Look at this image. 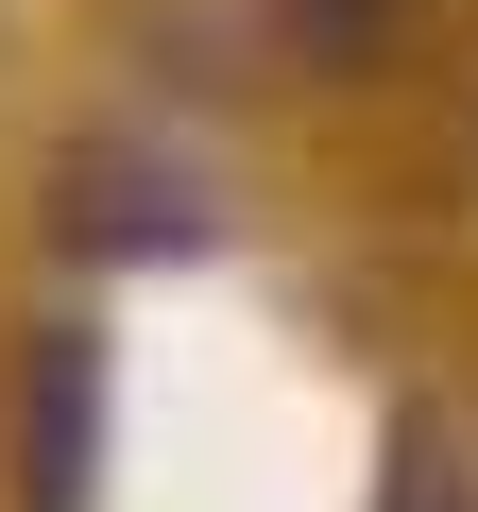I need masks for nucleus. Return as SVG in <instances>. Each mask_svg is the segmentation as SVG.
I'll list each match as a JSON object with an SVG mask.
<instances>
[{
  "label": "nucleus",
  "mask_w": 478,
  "mask_h": 512,
  "mask_svg": "<svg viewBox=\"0 0 478 512\" xmlns=\"http://www.w3.org/2000/svg\"><path fill=\"white\" fill-rule=\"evenodd\" d=\"M86 478H103V342L86 325H35V359H18V495L35 512H86Z\"/></svg>",
  "instance_id": "f257e3e1"
},
{
  "label": "nucleus",
  "mask_w": 478,
  "mask_h": 512,
  "mask_svg": "<svg viewBox=\"0 0 478 512\" xmlns=\"http://www.w3.org/2000/svg\"><path fill=\"white\" fill-rule=\"evenodd\" d=\"M86 239L103 256H154V239H188V188L137 171V154H86Z\"/></svg>",
  "instance_id": "f03ea898"
},
{
  "label": "nucleus",
  "mask_w": 478,
  "mask_h": 512,
  "mask_svg": "<svg viewBox=\"0 0 478 512\" xmlns=\"http://www.w3.org/2000/svg\"><path fill=\"white\" fill-rule=\"evenodd\" d=\"M410 35V0H274V52L291 69H376Z\"/></svg>",
  "instance_id": "7ed1b4c3"
},
{
  "label": "nucleus",
  "mask_w": 478,
  "mask_h": 512,
  "mask_svg": "<svg viewBox=\"0 0 478 512\" xmlns=\"http://www.w3.org/2000/svg\"><path fill=\"white\" fill-rule=\"evenodd\" d=\"M393 512H461V495H427V478H410V495H393Z\"/></svg>",
  "instance_id": "20e7f679"
}]
</instances>
